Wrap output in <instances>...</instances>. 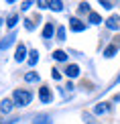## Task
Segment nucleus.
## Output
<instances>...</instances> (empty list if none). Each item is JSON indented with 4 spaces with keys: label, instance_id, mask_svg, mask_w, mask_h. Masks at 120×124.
<instances>
[{
    "label": "nucleus",
    "instance_id": "nucleus-1",
    "mask_svg": "<svg viewBox=\"0 0 120 124\" xmlns=\"http://www.w3.org/2000/svg\"><path fill=\"white\" fill-rule=\"evenodd\" d=\"M35 100V94L27 87H16V90L12 92V102H14V108H27L33 104Z\"/></svg>",
    "mask_w": 120,
    "mask_h": 124
},
{
    "label": "nucleus",
    "instance_id": "nucleus-2",
    "mask_svg": "<svg viewBox=\"0 0 120 124\" xmlns=\"http://www.w3.org/2000/svg\"><path fill=\"white\" fill-rule=\"evenodd\" d=\"M118 51H120V37H116L110 45H106V47H104L102 57H104V59H112V57H116Z\"/></svg>",
    "mask_w": 120,
    "mask_h": 124
},
{
    "label": "nucleus",
    "instance_id": "nucleus-3",
    "mask_svg": "<svg viewBox=\"0 0 120 124\" xmlns=\"http://www.w3.org/2000/svg\"><path fill=\"white\" fill-rule=\"evenodd\" d=\"M81 75V67L77 63H67L65 69H63V77H67V79H77V77Z\"/></svg>",
    "mask_w": 120,
    "mask_h": 124
},
{
    "label": "nucleus",
    "instance_id": "nucleus-4",
    "mask_svg": "<svg viewBox=\"0 0 120 124\" xmlns=\"http://www.w3.org/2000/svg\"><path fill=\"white\" fill-rule=\"evenodd\" d=\"M27 57H29V47L18 41L16 49H14V61H16V63H23V61H27Z\"/></svg>",
    "mask_w": 120,
    "mask_h": 124
},
{
    "label": "nucleus",
    "instance_id": "nucleus-5",
    "mask_svg": "<svg viewBox=\"0 0 120 124\" xmlns=\"http://www.w3.org/2000/svg\"><path fill=\"white\" fill-rule=\"evenodd\" d=\"M69 29H71V33H83L88 29V23L81 20L80 16H71L69 18Z\"/></svg>",
    "mask_w": 120,
    "mask_h": 124
},
{
    "label": "nucleus",
    "instance_id": "nucleus-6",
    "mask_svg": "<svg viewBox=\"0 0 120 124\" xmlns=\"http://www.w3.org/2000/svg\"><path fill=\"white\" fill-rule=\"evenodd\" d=\"M110 110H112V102H98L92 112H94V116H106V114H110Z\"/></svg>",
    "mask_w": 120,
    "mask_h": 124
},
{
    "label": "nucleus",
    "instance_id": "nucleus-7",
    "mask_svg": "<svg viewBox=\"0 0 120 124\" xmlns=\"http://www.w3.org/2000/svg\"><path fill=\"white\" fill-rule=\"evenodd\" d=\"M55 29H57V24H55V23H45V24H43V29H41V37H43L45 41L55 39Z\"/></svg>",
    "mask_w": 120,
    "mask_h": 124
},
{
    "label": "nucleus",
    "instance_id": "nucleus-8",
    "mask_svg": "<svg viewBox=\"0 0 120 124\" xmlns=\"http://www.w3.org/2000/svg\"><path fill=\"white\" fill-rule=\"evenodd\" d=\"M104 27L108 31H114V33H118L120 31V14H112V16H108L104 20Z\"/></svg>",
    "mask_w": 120,
    "mask_h": 124
},
{
    "label": "nucleus",
    "instance_id": "nucleus-9",
    "mask_svg": "<svg viewBox=\"0 0 120 124\" xmlns=\"http://www.w3.org/2000/svg\"><path fill=\"white\" fill-rule=\"evenodd\" d=\"M39 102L41 104H51V102H53V92H51V87H47V85L39 87Z\"/></svg>",
    "mask_w": 120,
    "mask_h": 124
},
{
    "label": "nucleus",
    "instance_id": "nucleus-10",
    "mask_svg": "<svg viewBox=\"0 0 120 124\" xmlns=\"http://www.w3.org/2000/svg\"><path fill=\"white\" fill-rule=\"evenodd\" d=\"M14 43H16V33L12 31V33H8L6 37L0 41V51H6V49H10Z\"/></svg>",
    "mask_w": 120,
    "mask_h": 124
},
{
    "label": "nucleus",
    "instance_id": "nucleus-11",
    "mask_svg": "<svg viewBox=\"0 0 120 124\" xmlns=\"http://www.w3.org/2000/svg\"><path fill=\"white\" fill-rule=\"evenodd\" d=\"M23 81H24V84H37V85H39V81H41V75H39V71H35V69L27 71V73L23 75Z\"/></svg>",
    "mask_w": 120,
    "mask_h": 124
},
{
    "label": "nucleus",
    "instance_id": "nucleus-12",
    "mask_svg": "<svg viewBox=\"0 0 120 124\" xmlns=\"http://www.w3.org/2000/svg\"><path fill=\"white\" fill-rule=\"evenodd\" d=\"M51 57H53V61L55 63H67V51H63V49H55L53 53H51Z\"/></svg>",
    "mask_w": 120,
    "mask_h": 124
},
{
    "label": "nucleus",
    "instance_id": "nucleus-13",
    "mask_svg": "<svg viewBox=\"0 0 120 124\" xmlns=\"http://www.w3.org/2000/svg\"><path fill=\"white\" fill-rule=\"evenodd\" d=\"M12 110H14V102H12V98H4V100L0 102V112H2V114H10Z\"/></svg>",
    "mask_w": 120,
    "mask_h": 124
},
{
    "label": "nucleus",
    "instance_id": "nucleus-14",
    "mask_svg": "<svg viewBox=\"0 0 120 124\" xmlns=\"http://www.w3.org/2000/svg\"><path fill=\"white\" fill-rule=\"evenodd\" d=\"M55 41H59V43H65V41H67V29L63 27V24H57V29H55Z\"/></svg>",
    "mask_w": 120,
    "mask_h": 124
},
{
    "label": "nucleus",
    "instance_id": "nucleus-15",
    "mask_svg": "<svg viewBox=\"0 0 120 124\" xmlns=\"http://www.w3.org/2000/svg\"><path fill=\"white\" fill-rule=\"evenodd\" d=\"M4 23H6V29H10V33H12V31L16 29V24L20 23V16H18V14H10Z\"/></svg>",
    "mask_w": 120,
    "mask_h": 124
},
{
    "label": "nucleus",
    "instance_id": "nucleus-16",
    "mask_svg": "<svg viewBox=\"0 0 120 124\" xmlns=\"http://www.w3.org/2000/svg\"><path fill=\"white\" fill-rule=\"evenodd\" d=\"M39 57H41L39 51H37V49H31V51H29V57H27L29 67H35V65H37V63H39Z\"/></svg>",
    "mask_w": 120,
    "mask_h": 124
},
{
    "label": "nucleus",
    "instance_id": "nucleus-17",
    "mask_svg": "<svg viewBox=\"0 0 120 124\" xmlns=\"http://www.w3.org/2000/svg\"><path fill=\"white\" fill-rule=\"evenodd\" d=\"M86 23H88V24H94V27H98V24H102L104 20H102V16H100L98 12H94V10H92V12L88 14V20H86Z\"/></svg>",
    "mask_w": 120,
    "mask_h": 124
},
{
    "label": "nucleus",
    "instance_id": "nucleus-18",
    "mask_svg": "<svg viewBox=\"0 0 120 124\" xmlns=\"http://www.w3.org/2000/svg\"><path fill=\"white\" fill-rule=\"evenodd\" d=\"M49 8L53 12H63L65 4H63V0H49Z\"/></svg>",
    "mask_w": 120,
    "mask_h": 124
},
{
    "label": "nucleus",
    "instance_id": "nucleus-19",
    "mask_svg": "<svg viewBox=\"0 0 120 124\" xmlns=\"http://www.w3.org/2000/svg\"><path fill=\"white\" fill-rule=\"evenodd\" d=\"M92 8H90V2H80V6H77V14H90Z\"/></svg>",
    "mask_w": 120,
    "mask_h": 124
},
{
    "label": "nucleus",
    "instance_id": "nucleus-20",
    "mask_svg": "<svg viewBox=\"0 0 120 124\" xmlns=\"http://www.w3.org/2000/svg\"><path fill=\"white\" fill-rule=\"evenodd\" d=\"M23 23H24V29H27V31H35V29H37V24H35L33 18H24Z\"/></svg>",
    "mask_w": 120,
    "mask_h": 124
},
{
    "label": "nucleus",
    "instance_id": "nucleus-21",
    "mask_svg": "<svg viewBox=\"0 0 120 124\" xmlns=\"http://www.w3.org/2000/svg\"><path fill=\"white\" fill-rule=\"evenodd\" d=\"M33 124H51V116L43 114V116H39V118H37V120H35Z\"/></svg>",
    "mask_w": 120,
    "mask_h": 124
},
{
    "label": "nucleus",
    "instance_id": "nucleus-22",
    "mask_svg": "<svg viewBox=\"0 0 120 124\" xmlns=\"http://www.w3.org/2000/svg\"><path fill=\"white\" fill-rule=\"evenodd\" d=\"M51 77H53L55 81H61V79H63V73H61L59 69H51Z\"/></svg>",
    "mask_w": 120,
    "mask_h": 124
},
{
    "label": "nucleus",
    "instance_id": "nucleus-23",
    "mask_svg": "<svg viewBox=\"0 0 120 124\" xmlns=\"http://www.w3.org/2000/svg\"><path fill=\"white\" fill-rule=\"evenodd\" d=\"M35 6V2H31V0H27V2H23L20 4V10H23V12H27V10H31Z\"/></svg>",
    "mask_w": 120,
    "mask_h": 124
},
{
    "label": "nucleus",
    "instance_id": "nucleus-24",
    "mask_svg": "<svg viewBox=\"0 0 120 124\" xmlns=\"http://www.w3.org/2000/svg\"><path fill=\"white\" fill-rule=\"evenodd\" d=\"M100 6L104 10H112L114 8V2H108V0H100Z\"/></svg>",
    "mask_w": 120,
    "mask_h": 124
},
{
    "label": "nucleus",
    "instance_id": "nucleus-25",
    "mask_svg": "<svg viewBox=\"0 0 120 124\" xmlns=\"http://www.w3.org/2000/svg\"><path fill=\"white\" fill-rule=\"evenodd\" d=\"M37 6H39V10L49 8V0H39V2H37Z\"/></svg>",
    "mask_w": 120,
    "mask_h": 124
},
{
    "label": "nucleus",
    "instance_id": "nucleus-26",
    "mask_svg": "<svg viewBox=\"0 0 120 124\" xmlns=\"http://www.w3.org/2000/svg\"><path fill=\"white\" fill-rule=\"evenodd\" d=\"M16 120H18V118H12V120H2L0 124H16Z\"/></svg>",
    "mask_w": 120,
    "mask_h": 124
},
{
    "label": "nucleus",
    "instance_id": "nucleus-27",
    "mask_svg": "<svg viewBox=\"0 0 120 124\" xmlns=\"http://www.w3.org/2000/svg\"><path fill=\"white\" fill-rule=\"evenodd\" d=\"M114 85H120V75L116 77V79H114V84H112V87H114Z\"/></svg>",
    "mask_w": 120,
    "mask_h": 124
},
{
    "label": "nucleus",
    "instance_id": "nucleus-28",
    "mask_svg": "<svg viewBox=\"0 0 120 124\" xmlns=\"http://www.w3.org/2000/svg\"><path fill=\"white\" fill-rule=\"evenodd\" d=\"M112 102H120V94H116V96H114V98H112Z\"/></svg>",
    "mask_w": 120,
    "mask_h": 124
},
{
    "label": "nucleus",
    "instance_id": "nucleus-29",
    "mask_svg": "<svg viewBox=\"0 0 120 124\" xmlns=\"http://www.w3.org/2000/svg\"><path fill=\"white\" fill-rule=\"evenodd\" d=\"M2 24H4V18H2V16H0V29H2Z\"/></svg>",
    "mask_w": 120,
    "mask_h": 124
}]
</instances>
